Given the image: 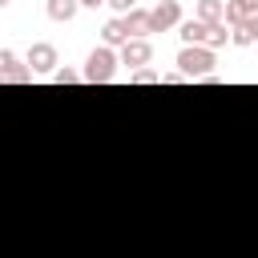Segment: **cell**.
Listing matches in <instances>:
<instances>
[{
    "label": "cell",
    "instance_id": "obj_1",
    "mask_svg": "<svg viewBox=\"0 0 258 258\" xmlns=\"http://www.w3.org/2000/svg\"><path fill=\"white\" fill-rule=\"evenodd\" d=\"M218 60H214V48H206V44H185L181 52H177V73L189 81H202V77H210V69H214Z\"/></svg>",
    "mask_w": 258,
    "mask_h": 258
},
{
    "label": "cell",
    "instance_id": "obj_2",
    "mask_svg": "<svg viewBox=\"0 0 258 258\" xmlns=\"http://www.w3.org/2000/svg\"><path fill=\"white\" fill-rule=\"evenodd\" d=\"M113 73H117V52L101 44V48H93V52H89V60H85V73H81V77H85L89 85H109V81H113Z\"/></svg>",
    "mask_w": 258,
    "mask_h": 258
},
{
    "label": "cell",
    "instance_id": "obj_3",
    "mask_svg": "<svg viewBox=\"0 0 258 258\" xmlns=\"http://www.w3.org/2000/svg\"><path fill=\"white\" fill-rule=\"evenodd\" d=\"M177 24H181V4L177 0H161L149 12V32H165V28H177Z\"/></svg>",
    "mask_w": 258,
    "mask_h": 258
},
{
    "label": "cell",
    "instance_id": "obj_4",
    "mask_svg": "<svg viewBox=\"0 0 258 258\" xmlns=\"http://www.w3.org/2000/svg\"><path fill=\"white\" fill-rule=\"evenodd\" d=\"M24 64L32 69V77H36V73H56V48L40 40V44L28 48V60H24Z\"/></svg>",
    "mask_w": 258,
    "mask_h": 258
},
{
    "label": "cell",
    "instance_id": "obj_5",
    "mask_svg": "<svg viewBox=\"0 0 258 258\" xmlns=\"http://www.w3.org/2000/svg\"><path fill=\"white\" fill-rule=\"evenodd\" d=\"M121 60H125L129 69H145V64L153 60V44H149V40H125V44H121Z\"/></svg>",
    "mask_w": 258,
    "mask_h": 258
},
{
    "label": "cell",
    "instance_id": "obj_6",
    "mask_svg": "<svg viewBox=\"0 0 258 258\" xmlns=\"http://www.w3.org/2000/svg\"><path fill=\"white\" fill-rule=\"evenodd\" d=\"M121 20H125L129 40H145V36H149V12H145V8H133V12H125Z\"/></svg>",
    "mask_w": 258,
    "mask_h": 258
},
{
    "label": "cell",
    "instance_id": "obj_7",
    "mask_svg": "<svg viewBox=\"0 0 258 258\" xmlns=\"http://www.w3.org/2000/svg\"><path fill=\"white\" fill-rule=\"evenodd\" d=\"M177 36H181L185 44H206L210 24H202V20H181V24H177Z\"/></svg>",
    "mask_w": 258,
    "mask_h": 258
},
{
    "label": "cell",
    "instance_id": "obj_8",
    "mask_svg": "<svg viewBox=\"0 0 258 258\" xmlns=\"http://www.w3.org/2000/svg\"><path fill=\"white\" fill-rule=\"evenodd\" d=\"M101 36H105V48H117V44H125V40H129V32H125V20H121V16H113V20L101 28Z\"/></svg>",
    "mask_w": 258,
    "mask_h": 258
},
{
    "label": "cell",
    "instance_id": "obj_9",
    "mask_svg": "<svg viewBox=\"0 0 258 258\" xmlns=\"http://www.w3.org/2000/svg\"><path fill=\"white\" fill-rule=\"evenodd\" d=\"M222 4H226V0H198V16H194V20H202V24H222Z\"/></svg>",
    "mask_w": 258,
    "mask_h": 258
},
{
    "label": "cell",
    "instance_id": "obj_10",
    "mask_svg": "<svg viewBox=\"0 0 258 258\" xmlns=\"http://www.w3.org/2000/svg\"><path fill=\"white\" fill-rule=\"evenodd\" d=\"M77 8H81L77 0H48V16H52V20H73Z\"/></svg>",
    "mask_w": 258,
    "mask_h": 258
},
{
    "label": "cell",
    "instance_id": "obj_11",
    "mask_svg": "<svg viewBox=\"0 0 258 258\" xmlns=\"http://www.w3.org/2000/svg\"><path fill=\"white\" fill-rule=\"evenodd\" d=\"M230 40V32H226V24H210V36H206V48H222Z\"/></svg>",
    "mask_w": 258,
    "mask_h": 258
},
{
    "label": "cell",
    "instance_id": "obj_12",
    "mask_svg": "<svg viewBox=\"0 0 258 258\" xmlns=\"http://www.w3.org/2000/svg\"><path fill=\"white\" fill-rule=\"evenodd\" d=\"M133 85H157L161 81V73L157 69H133V77H129Z\"/></svg>",
    "mask_w": 258,
    "mask_h": 258
},
{
    "label": "cell",
    "instance_id": "obj_13",
    "mask_svg": "<svg viewBox=\"0 0 258 258\" xmlns=\"http://www.w3.org/2000/svg\"><path fill=\"white\" fill-rule=\"evenodd\" d=\"M16 64H20V56H16L12 48H0V81H4V77H8Z\"/></svg>",
    "mask_w": 258,
    "mask_h": 258
},
{
    "label": "cell",
    "instance_id": "obj_14",
    "mask_svg": "<svg viewBox=\"0 0 258 258\" xmlns=\"http://www.w3.org/2000/svg\"><path fill=\"white\" fill-rule=\"evenodd\" d=\"M4 81H8V85H28V81H32V69H28V64H16Z\"/></svg>",
    "mask_w": 258,
    "mask_h": 258
},
{
    "label": "cell",
    "instance_id": "obj_15",
    "mask_svg": "<svg viewBox=\"0 0 258 258\" xmlns=\"http://www.w3.org/2000/svg\"><path fill=\"white\" fill-rule=\"evenodd\" d=\"M77 81H81L77 69H56V73H52V85H77Z\"/></svg>",
    "mask_w": 258,
    "mask_h": 258
},
{
    "label": "cell",
    "instance_id": "obj_16",
    "mask_svg": "<svg viewBox=\"0 0 258 258\" xmlns=\"http://www.w3.org/2000/svg\"><path fill=\"white\" fill-rule=\"evenodd\" d=\"M109 8H117V12H133L137 8V0H105Z\"/></svg>",
    "mask_w": 258,
    "mask_h": 258
},
{
    "label": "cell",
    "instance_id": "obj_17",
    "mask_svg": "<svg viewBox=\"0 0 258 258\" xmlns=\"http://www.w3.org/2000/svg\"><path fill=\"white\" fill-rule=\"evenodd\" d=\"M246 28H250V36L258 40V16H250V20H246Z\"/></svg>",
    "mask_w": 258,
    "mask_h": 258
},
{
    "label": "cell",
    "instance_id": "obj_18",
    "mask_svg": "<svg viewBox=\"0 0 258 258\" xmlns=\"http://www.w3.org/2000/svg\"><path fill=\"white\" fill-rule=\"evenodd\" d=\"M242 4H246V12H250V16H258V0H242Z\"/></svg>",
    "mask_w": 258,
    "mask_h": 258
},
{
    "label": "cell",
    "instance_id": "obj_19",
    "mask_svg": "<svg viewBox=\"0 0 258 258\" xmlns=\"http://www.w3.org/2000/svg\"><path fill=\"white\" fill-rule=\"evenodd\" d=\"M77 4H85V8H97V4H105V0H77Z\"/></svg>",
    "mask_w": 258,
    "mask_h": 258
},
{
    "label": "cell",
    "instance_id": "obj_20",
    "mask_svg": "<svg viewBox=\"0 0 258 258\" xmlns=\"http://www.w3.org/2000/svg\"><path fill=\"white\" fill-rule=\"evenodd\" d=\"M8 4H12V0H0V8H8Z\"/></svg>",
    "mask_w": 258,
    "mask_h": 258
}]
</instances>
